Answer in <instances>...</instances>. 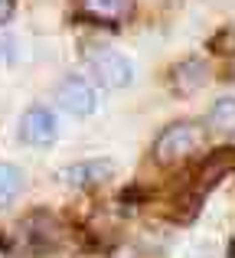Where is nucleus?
<instances>
[{"label": "nucleus", "mask_w": 235, "mask_h": 258, "mask_svg": "<svg viewBox=\"0 0 235 258\" xmlns=\"http://www.w3.org/2000/svg\"><path fill=\"white\" fill-rule=\"evenodd\" d=\"M206 127L196 121H173L170 127L160 131V138L153 141V160L160 167H180L186 160H193L206 147Z\"/></svg>", "instance_id": "f257e3e1"}, {"label": "nucleus", "mask_w": 235, "mask_h": 258, "mask_svg": "<svg viewBox=\"0 0 235 258\" xmlns=\"http://www.w3.org/2000/svg\"><path fill=\"white\" fill-rule=\"evenodd\" d=\"M85 72L102 88H124V85H131V79H134L131 59L121 56L118 49H108V46H98V49L85 52Z\"/></svg>", "instance_id": "f03ea898"}, {"label": "nucleus", "mask_w": 235, "mask_h": 258, "mask_svg": "<svg viewBox=\"0 0 235 258\" xmlns=\"http://www.w3.org/2000/svg\"><path fill=\"white\" fill-rule=\"evenodd\" d=\"M75 13L95 26H124L137 13V0H75Z\"/></svg>", "instance_id": "7ed1b4c3"}, {"label": "nucleus", "mask_w": 235, "mask_h": 258, "mask_svg": "<svg viewBox=\"0 0 235 258\" xmlns=\"http://www.w3.org/2000/svg\"><path fill=\"white\" fill-rule=\"evenodd\" d=\"M56 101H59L62 111L75 114V118H85V114H92L98 108V92H95V85H92L85 76H69V79L59 82Z\"/></svg>", "instance_id": "20e7f679"}, {"label": "nucleus", "mask_w": 235, "mask_h": 258, "mask_svg": "<svg viewBox=\"0 0 235 258\" xmlns=\"http://www.w3.org/2000/svg\"><path fill=\"white\" fill-rule=\"evenodd\" d=\"M59 138V124H56V114L43 105H33L23 111L20 118V141L30 147H52Z\"/></svg>", "instance_id": "39448f33"}, {"label": "nucleus", "mask_w": 235, "mask_h": 258, "mask_svg": "<svg viewBox=\"0 0 235 258\" xmlns=\"http://www.w3.org/2000/svg\"><path fill=\"white\" fill-rule=\"evenodd\" d=\"M115 173V164L105 157H92V160H79V164H69L59 170V180L65 186H75V189H89V186H98L105 183L108 176Z\"/></svg>", "instance_id": "423d86ee"}, {"label": "nucleus", "mask_w": 235, "mask_h": 258, "mask_svg": "<svg viewBox=\"0 0 235 258\" xmlns=\"http://www.w3.org/2000/svg\"><path fill=\"white\" fill-rule=\"evenodd\" d=\"M209 82V66L203 59H183L170 69V88L173 95H193L196 88Z\"/></svg>", "instance_id": "0eeeda50"}, {"label": "nucleus", "mask_w": 235, "mask_h": 258, "mask_svg": "<svg viewBox=\"0 0 235 258\" xmlns=\"http://www.w3.org/2000/svg\"><path fill=\"white\" fill-rule=\"evenodd\" d=\"M20 193H23V173H20V167L0 164V209L10 206Z\"/></svg>", "instance_id": "6e6552de"}, {"label": "nucleus", "mask_w": 235, "mask_h": 258, "mask_svg": "<svg viewBox=\"0 0 235 258\" xmlns=\"http://www.w3.org/2000/svg\"><path fill=\"white\" fill-rule=\"evenodd\" d=\"M235 101H232V95H222V98L212 105V111H209V124L212 127H219V131H232V124H235Z\"/></svg>", "instance_id": "1a4fd4ad"}, {"label": "nucleus", "mask_w": 235, "mask_h": 258, "mask_svg": "<svg viewBox=\"0 0 235 258\" xmlns=\"http://www.w3.org/2000/svg\"><path fill=\"white\" fill-rule=\"evenodd\" d=\"M17 13V0H0V26H7Z\"/></svg>", "instance_id": "9d476101"}]
</instances>
